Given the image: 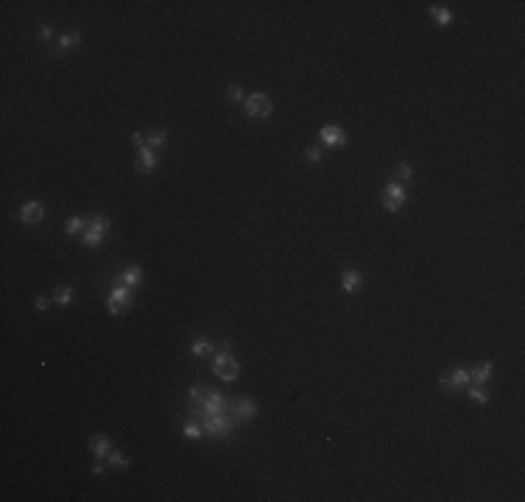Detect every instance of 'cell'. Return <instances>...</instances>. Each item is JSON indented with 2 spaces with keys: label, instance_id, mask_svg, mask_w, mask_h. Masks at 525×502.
Wrapping results in <instances>:
<instances>
[{
  "label": "cell",
  "instance_id": "cell-11",
  "mask_svg": "<svg viewBox=\"0 0 525 502\" xmlns=\"http://www.w3.org/2000/svg\"><path fill=\"white\" fill-rule=\"evenodd\" d=\"M157 165H159V159H157V153H154V148L151 145L140 148V153H137V168H140L143 173H151V170H157Z\"/></svg>",
  "mask_w": 525,
  "mask_h": 502
},
{
  "label": "cell",
  "instance_id": "cell-27",
  "mask_svg": "<svg viewBox=\"0 0 525 502\" xmlns=\"http://www.w3.org/2000/svg\"><path fill=\"white\" fill-rule=\"evenodd\" d=\"M109 466H118V469H123V466H129V460H126L120 452H109Z\"/></svg>",
  "mask_w": 525,
  "mask_h": 502
},
{
  "label": "cell",
  "instance_id": "cell-31",
  "mask_svg": "<svg viewBox=\"0 0 525 502\" xmlns=\"http://www.w3.org/2000/svg\"><path fill=\"white\" fill-rule=\"evenodd\" d=\"M131 142H134L137 148H146V137H143L140 131H134V134H131Z\"/></svg>",
  "mask_w": 525,
  "mask_h": 502
},
{
  "label": "cell",
  "instance_id": "cell-6",
  "mask_svg": "<svg viewBox=\"0 0 525 502\" xmlns=\"http://www.w3.org/2000/svg\"><path fill=\"white\" fill-rule=\"evenodd\" d=\"M319 140H322V145L344 148L346 145V131L341 129V126H324V129L319 131Z\"/></svg>",
  "mask_w": 525,
  "mask_h": 502
},
{
  "label": "cell",
  "instance_id": "cell-5",
  "mask_svg": "<svg viewBox=\"0 0 525 502\" xmlns=\"http://www.w3.org/2000/svg\"><path fill=\"white\" fill-rule=\"evenodd\" d=\"M107 307H109L112 316H120L123 310H129V307H131V290L126 288V285L115 288L112 293H109V299H107Z\"/></svg>",
  "mask_w": 525,
  "mask_h": 502
},
{
  "label": "cell",
  "instance_id": "cell-34",
  "mask_svg": "<svg viewBox=\"0 0 525 502\" xmlns=\"http://www.w3.org/2000/svg\"><path fill=\"white\" fill-rule=\"evenodd\" d=\"M92 474H103V463H95V466H92Z\"/></svg>",
  "mask_w": 525,
  "mask_h": 502
},
{
  "label": "cell",
  "instance_id": "cell-3",
  "mask_svg": "<svg viewBox=\"0 0 525 502\" xmlns=\"http://www.w3.org/2000/svg\"><path fill=\"white\" fill-rule=\"evenodd\" d=\"M232 430V421L224 416V413H213V416H204V433L213 435V438H226Z\"/></svg>",
  "mask_w": 525,
  "mask_h": 502
},
{
  "label": "cell",
  "instance_id": "cell-14",
  "mask_svg": "<svg viewBox=\"0 0 525 502\" xmlns=\"http://www.w3.org/2000/svg\"><path fill=\"white\" fill-rule=\"evenodd\" d=\"M344 290L346 293H358V290H361V285H363V277L358 271H344Z\"/></svg>",
  "mask_w": 525,
  "mask_h": 502
},
{
  "label": "cell",
  "instance_id": "cell-12",
  "mask_svg": "<svg viewBox=\"0 0 525 502\" xmlns=\"http://www.w3.org/2000/svg\"><path fill=\"white\" fill-rule=\"evenodd\" d=\"M90 452L95 457H107L112 452V441L107 435H90Z\"/></svg>",
  "mask_w": 525,
  "mask_h": 502
},
{
  "label": "cell",
  "instance_id": "cell-1",
  "mask_svg": "<svg viewBox=\"0 0 525 502\" xmlns=\"http://www.w3.org/2000/svg\"><path fill=\"white\" fill-rule=\"evenodd\" d=\"M243 106H246V114L254 118V120H266L268 114L274 112V103H271V98H268L266 92H252V95H246Z\"/></svg>",
  "mask_w": 525,
  "mask_h": 502
},
{
  "label": "cell",
  "instance_id": "cell-23",
  "mask_svg": "<svg viewBox=\"0 0 525 502\" xmlns=\"http://www.w3.org/2000/svg\"><path fill=\"white\" fill-rule=\"evenodd\" d=\"M101 231H95V229H87L84 231V246L87 248H95V246H101Z\"/></svg>",
  "mask_w": 525,
  "mask_h": 502
},
{
  "label": "cell",
  "instance_id": "cell-17",
  "mask_svg": "<svg viewBox=\"0 0 525 502\" xmlns=\"http://www.w3.org/2000/svg\"><path fill=\"white\" fill-rule=\"evenodd\" d=\"M140 279H143V271H140V268H137V265H129V268H126V271H123V285H126V288H131V285H137V282H140Z\"/></svg>",
  "mask_w": 525,
  "mask_h": 502
},
{
  "label": "cell",
  "instance_id": "cell-19",
  "mask_svg": "<svg viewBox=\"0 0 525 502\" xmlns=\"http://www.w3.org/2000/svg\"><path fill=\"white\" fill-rule=\"evenodd\" d=\"M193 355H196V357H209V355H213V343L204 340V338L193 340Z\"/></svg>",
  "mask_w": 525,
  "mask_h": 502
},
{
  "label": "cell",
  "instance_id": "cell-4",
  "mask_svg": "<svg viewBox=\"0 0 525 502\" xmlns=\"http://www.w3.org/2000/svg\"><path fill=\"white\" fill-rule=\"evenodd\" d=\"M402 204H405V187L400 181H389L383 190V207L389 212H397V209H402Z\"/></svg>",
  "mask_w": 525,
  "mask_h": 502
},
{
  "label": "cell",
  "instance_id": "cell-32",
  "mask_svg": "<svg viewBox=\"0 0 525 502\" xmlns=\"http://www.w3.org/2000/svg\"><path fill=\"white\" fill-rule=\"evenodd\" d=\"M48 307H51V299H45V296H40V299H37V310H48Z\"/></svg>",
  "mask_w": 525,
  "mask_h": 502
},
{
  "label": "cell",
  "instance_id": "cell-21",
  "mask_svg": "<svg viewBox=\"0 0 525 502\" xmlns=\"http://www.w3.org/2000/svg\"><path fill=\"white\" fill-rule=\"evenodd\" d=\"M165 142H168V131L165 129H157V131L148 134V145L151 148H159V145H165Z\"/></svg>",
  "mask_w": 525,
  "mask_h": 502
},
{
  "label": "cell",
  "instance_id": "cell-26",
  "mask_svg": "<svg viewBox=\"0 0 525 502\" xmlns=\"http://www.w3.org/2000/svg\"><path fill=\"white\" fill-rule=\"evenodd\" d=\"M182 433L187 435V438H201V433H204V427H198V424H185V430H182Z\"/></svg>",
  "mask_w": 525,
  "mask_h": 502
},
{
  "label": "cell",
  "instance_id": "cell-8",
  "mask_svg": "<svg viewBox=\"0 0 525 502\" xmlns=\"http://www.w3.org/2000/svg\"><path fill=\"white\" fill-rule=\"evenodd\" d=\"M42 218H45V209H42L40 201H25L20 207V220L23 223H40Z\"/></svg>",
  "mask_w": 525,
  "mask_h": 502
},
{
  "label": "cell",
  "instance_id": "cell-29",
  "mask_svg": "<svg viewBox=\"0 0 525 502\" xmlns=\"http://www.w3.org/2000/svg\"><path fill=\"white\" fill-rule=\"evenodd\" d=\"M405 179H411V165L400 162V181H405Z\"/></svg>",
  "mask_w": 525,
  "mask_h": 502
},
{
  "label": "cell",
  "instance_id": "cell-15",
  "mask_svg": "<svg viewBox=\"0 0 525 502\" xmlns=\"http://www.w3.org/2000/svg\"><path fill=\"white\" fill-rule=\"evenodd\" d=\"M81 45V34H62L59 36V42H56V48L59 51H73V48H79Z\"/></svg>",
  "mask_w": 525,
  "mask_h": 502
},
{
  "label": "cell",
  "instance_id": "cell-9",
  "mask_svg": "<svg viewBox=\"0 0 525 502\" xmlns=\"http://www.w3.org/2000/svg\"><path fill=\"white\" fill-rule=\"evenodd\" d=\"M467 382H469V371H464V368H452L447 377H441V388L444 391H458Z\"/></svg>",
  "mask_w": 525,
  "mask_h": 502
},
{
  "label": "cell",
  "instance_id": "cell-18",
  "mask_svg": "<svg viewBox=\"0 0 525 502\" xmlns=\"http://www.w3.org/2000/svg\"><path fill=\"white\" fill-rule=\"evenodd\" d=\"M53 301H56V304H70V301H73V288H70V285L56 288L53 290Z\"/></svg>",
  "mask_w": 525,
  "mask_h": 502
},
{
  "label": "cell",
  "instance_id": "cell-22",
  "mask_svg": "<svg viewBox=\"0 0 525 502\" xmlns=\"http://www.w3.org/2000/svg\"><path fill=\"white\" fill-rule=\"evenodd\" d=\"M469 399L478 402V405H486V402H489V394H486L480 385H472V388H469Z\"/></svg>",
  "mask_w": 525,
  "mask_h": 502
},
{
  "label": "cell",
  "instance_id": "cell-24",
  "mask_svg": "<svg viewBox=\"0 0 525 502\" xmlns=\"http://www.w3.org/2000/svg\"><path fill=\"white\" fill-rule=\"evenodd\" d=\"M84 218H70L67 223H64V231H67V235H79L81 229H84Z\"/></svg>",
  "mask_w": 525,
  "mask_h": 502
},
{
  "label": "cell",
  "instance_id": "cell-33",
  "mask_svg": "<svg viewBox=\"0 0 525 502\" xmlns=\"http://www.w3.org/2000/svg\"><path fill=\"white\" fill-rule=\"evenodd\" d=\"M40 40H51V28L48 25H40Z\"/></svg>",
  "mask_w": 525,
  "mask_h": 502
},
{
  "label": "cell",
  "instance_id": "cell-30",
  "mask_svg": "<svg viewBox=\"0 0 525 502\" xmlns=\"http://www.w3.org/2000/svg\"><path fill=\"white\" fill-rule=\"evenodd\" d=\"M190 399H193V402H201V399H204V391L198 388V385H193V388H190Z\"/></svg>",
  "mask_w": 525,
  "mask_h": 502
},
{
  "label": "cell",
  "instance_id": "cell-7",
  "mask_svg": "<svg viewBox=\"0 0 525 502\" xmlns=\"http://www.w3.org/2000/svg\"><path fill=\"white\" fill-rule=\"evenodd\" d=\"M224 405L226 399L221 394H204V399L198 402V413H204V416H213V413H224Z\"/></svg>",
  "mask_w": 525,
  "mask_h": 502
},
{
  "label": "cell",
  "instance_id": "cell-2",
  "mask_svg": "<svg viewBox=\"0 0 525 502\" xmlns=\"http://www.w3.org/2000/svg\"><path fill=\"white\" fill-rule=\"evenodd\" d=\"M213 374L218 379H224V382H235L237 374H240V366H237V360L229 352H218L213 360Z\"/></svg>",
  "mask_w": 525,
  "mask_h": 502
},
{
  "label": "cell",
  "instance_id": "cell-16",
  "mask_svg": "<svg viewBox=\"0 0 525 502\" xmlns=\"http://www.w3.org/2000/svg\"><path fill=\"white\" fill-rule=\"evenodd\" d=\"M430 17H433L436 23L441 25V28L452 23V14H450V9H444V6H430Z\"/></svg>",
  "mask_w": 525,
  "mask_h": 502
},
{
  "label": "cell",
  "instance_id": "cell-20",
  "mask_svg": "<svg viewBox=\"0 0 525 502\" xmlns=\"http://www.w3.org/2000/svg\"><path fill=\"white\" fill-rule=\"evenodd\" d=\"M87 229H95V231H101V235H107V229H109V218H107V215H95V218L87 223Z\"/></svg>",
  "mask_w": 525,
  "mask_h": 502
},
{
  "label": "cell",
  "instance_id": "cell-25",
  "mask_svg": "<svg viewBox=\"0 0 525 502\" xmlns=\"http://www.w3.org/2000/svg\"><path fill=\"white\" fill-rule=\"evenodd\" d=\"M243 95H246V92H243V90H240V87H237V84H232L229 90H226V98H229L232 103H240V101H246V98H243Z\"/></svg>",
  "mask_w": 525,
  "mask_h": 502
},
{
  "label": "cell",
  "instance_id": "cell-28",
  "mask_svg": "<svg viewBox=\"0 0 525 502\" xmlns=\"http://www.w3.org/2000/svg\"><path fill=\"white\" fill-rule=\"evenodd\" d=\"M305 159H310V162H319V159H322V148H316V145L307 148V151H305Z\"/></svg>",
  "mask_w": 525,
  "mask_h": 502
},
{
  "label": "cell",
  "instance_id": "cell-13",
  "mask_svg": "<svg viewBox=\"0 0 525 502\" xmlns=\"http://www.w3.org/2000/svg\"><path fill=\"white\" fill-rule=\"evenodd\" d=\"M489 377H492V363L489 360L480 363V366H475L472 371H469V379H472L475 385H486V382H489Z\"/></svg>",
  "mask_w": 525,
  "mask_h": 502
},
{
  "label": "cell",
  "instance_id": "cell-10",
  "mask_svg": "<svg viewBox=\"0 0 525 502\" xmlns=\"http://www.w3.org/2000/svg\"><path fill=\"white\" fill-rule=\"evenodd\" d=\"M232 407H235V416L240 418V421H249V418L257 416V402L249 399V396H243V399H235V402H232Z\"/></svg>",
  "mask_w": 525,
  "mask_h": 502
}]
</instances>
